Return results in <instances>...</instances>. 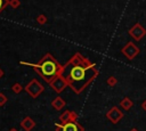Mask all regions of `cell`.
Here are the masks:
<instances>
[{"label":"cell","instance_id":"cell-3","mask_svg":"<svg viewBox=\"0 0 146 131\" xmlns=\"http://www.w3.org/2000/svg\"><path fill=\"white\" fill-rule=\"evenodd\" d=\"M24 90H25L32 98H36V97H39V96L43 92L44 88H43V85H42L36 79H32V80L25 85Z\"/></svg>","mask_w":146,"mask_h":131},{"label":"cell","instance_id":"cell-16","mask_svg":"<svg viewBox=\"0 0 146 131\" xmlns=\"http://www.w3.org/2000/svg\"><path fill=\"white\" fill-rule=\"evenodd\" d=\"M9 6L13 8V9H16L21 6V1L19 0H9Z\"/></svg>","mask_w":146,"mask_h":131},{"label":"cell","instance_id":"cell-14","mask_svg":"<svg viewBox=\"0 0 146 131\" xmlns=\"http://www.w3.org/2000/svg\"><path fill=\"white\" fill-rule=\"evenodd\" d=\"M47 22H48V18H47L46 15L40 14V15L36 16V23H38V24H40V25H44Z\"/></svg>","mask_w":146,"mask_h":131},{"label":"cell","instance_id":"cell-20","mask_svg":"<svg viewBox=\"0 0 146 131\" xmlns=\"http://www.w3.org/2000/svg\"><path fill=\"white\" fill-rule=\"evenodd\" d=\"M141 108H143V109L146 112V99L143 101V104H141Z\"/></svg>","mask_w":146,"mask_h":131},{"label":"cell","instance_id":"cell-11","mask_svg":"<svg viewBox=\"0 0 146 131\" xmlns=\"http://www.w3.org/2000/svg\"><path fill=\"white\" fill-rule=\"evenodd\" d=\"M133 106V101L129 98V97H124L122 98V100L120 101V107L124 110H129L131 107Z\"/></svg>","mask_w":146,"mask_h":131},{"label":"cell","instance_id":"cell-21","mask_svg":"<svg viewBox=\"0 0 146 131\" xmlns=\"http://www.w3.org/2000/svg\"><path fill=\"white\" fill-rule=\"evenodd\" d=\"M2 75H3V71L0 68V77H2Z\"/></svg>","mask_w":146,"mask_h":131},{"label":"cell","instance_id":"cell-15","mask_svg":"<svg viewBox=\"0 0 146 131\" xmlns=\"http://www.w3.org/2000/svg\"><path fill=\"white\" fill-rule=\"evenodd\" d=\"M106 83H107V85H110V87H114V85H116V83H117V79H116L115 76L111 75V76L107 77Z\"/></svg>","mask_w":146,"mask_h":131},{"label":"cell","instance_id":"cell-2","mask_svg":"<svg viewBox=\"0 0 146 131\" xmlns=\"http://www.w3.org/2000/svg\"><path fill=\"white\" fill-rule=\"evenodd\" d=\"M21 65L31 66L47 83H50L55 77H57L62 71V66L57 59L51 54H46L38 63H27V62H19Z\"/></svg>","mask_w":146,"mask_h":131},{"label":"cell","instance_id":"cell-1","mask_svg":"<svg viewBox=\"0 0 146 131\" xmlns=\"http://www.w3.org/2000/svg\"><path fill=\"white\" fill-rule=\"evenodd\" d=\"M99 69L96 64L80 52H75L63 66L59 76L65 80L67 87L79 95L98 75Z\"/></svg>","mask_w":146,"mask_h":131},{"label":"cell","instance_id":"cell-8","mask_svg":"<svg viewBox=\"0 0 146 131\" xmlns=\"http://www.w3.org/2000/svg\"><path fill=\"white\" fill-rule=\"evenodd\" d=\"M49 85L51 87V89L55 91V92H57V93H60V92H63L64 91V89L65 88H67V83L65 82V80L64 79H62L59 75L57 76V77H55L50 83H49Z\"/></svg>","mask_w":146,"mask_h":131},{"label":"cell","instance_id":"cell-22","mask_svg":"<svg viewBox=\"0 0 146 131\" xmlns=\"http://www.w3.org/2000/svg\"><path fill=\"white\" fill-rule=\"evenodd\" d=\"M9 131H18V130H17V129H15V128H11Z\"/></svg>","mask_w":146,"mask_h":131},{"label":"cell","instance_id":"cell-4","mask_svg":"<svg viewBox=\"0 0 146 131\" xmlns=\"http://www.w3.org/2000/svg\"><path fill=\"white\" fill-rule=\"evenodd\" d=\"M139 51H140V49H139L133 42H131V41H129L128 43H125V44L122 47V49H121L122 55H123L128 60H132L136 56H138Z\"/></svg>","mask_w":146,"mask_h":131},{"label":"cell","instance_id":"cell-18","mask_svg":"<svg viewBox=\"0 0 146 131\" xmlns=\"http://www.w3.org/2000/svg\"><path fill=\"white\" fill-rule=\"evenodd\" d=\"M7 100H8L7 96H6V95H3L2 92H0V106H3V105L7 103Z\"/></svg>","mask_w":146,"mask_h":131},{"label":"cell","instance_id":"cell-13","mask_svg":"<svg viewBox=\"0 0 146 131\" xmlns=\"http://www.w3.org/2000/svg\"><path fill=\"white\" fill-rule=\"evenodd\" d=\"M23 85L21 84V83H18V82H16V83H14L13 85H11V90H13V92L14 93H19V92H22L23 91Z\"/></svg>","mask_w":146,"mask_h":131},{"label":"cell","instance_id":"cell-19","mask_svg":"<svg viewBox=\"0 0 146 131\" xmlns=\"http://www.w3.org/2000/svg\"><path fill=\"white\" fill-rule=\"evenodd\" d=\"M78 118H79L78 114H76L75 112L71 110V121H72V122H78Z\"/></svg>","mask_w":146,"mask_h":131},{"label":"cell","instance_id":"cell-9","mask_svg":"<svg viewBox=\"0 0 146 131\" xmlns=\"http://www.w3.org/2000/svg\"><path fill=\"white\" fill-rule=\"evenodd\" d=\"M21 126L23 130L25 131H31L34 126H35V122L30 117V116H26L24 117L22 121H21Z\"/></svg>","mask_w":146,"mask_h":131},{"label":"cell","instance_id":"cell-12","mask_svg":"<svg viewBox=\"0 0 146 131\" xmlns=\"http://www.w3.org/2000/svg\"><path fill=\"white\" fill-rule=\"evenodd\" d=\"M70 121H71V110L65 109V110L59 115V122H60L62 124H65V123H67V122H70Z\"/></svg>","mask_w":146,"mask_h":131},{"label":"cell","instance_id":"cell-17","mask_svg":"<svg viewBox=\"0 0 146 131\" xmlns=\"http://www.w3.org/2000/svg\"><path fill=\"white\" fill-rule=\"evenodd\" d=\"M7 6H9V0H0V13L5 10Z\"/></svg>","mask_w":146,"mask_h":131},{"label":"cell","instance_id":"cell-10","mask_svg":"<svg viewBox=\"0 0 146 131\" xmlns=\"http://www.w3.org/2000/svg\"><path fill=\"white\" fill-rule=\"evenodd\" d=\"M66 105V103H65V100L62 98V97H56L52 101H51V106L54 107V109H56V110H62L63 108H64V106Z\"/></svg>","mask_w":146,"mask_h":131},{"label":"cell","instance_id":"cell-23","mask_svg":"<svg viewBox=\"0 0 146 131\" xmlns=\"http://www.w3.org/2000/svg\"><path fill=\"white\" fill-rule=\"evenodd\" d=\"M130 131H138V130H137V129H136V128H132V129H131V130H130Z\"/></svg>","mask_w":146,"mask_h":131},{"label":"cell","instance_id":"cell-6","mask_svg":"<svg viewBox=\"0 0 146 131\" xmlns=\"http://www.w3.org/2000/svg\"><path fill=\"white\" fill-rule=\"evenodd\" d=\"M124 114L123 112L117 107V106H113L112 108H110V110H107L106 113V118L113 123V124H117L122 118H123Z\"/></svg>","mask_w":146,"mask_h":131},{"label":"cell","instance_id":"cell-5","mask_svg":"<svg viewBox=\"0 0 146 131\" xmlns=\"http://www.w3.org/2000/svg\"><path fill=\"white\" fill-rule=\"evenodd\" d=\"M55 130L56 131H84V128L79 123V122H67L65 124L62 123H56L55 124Z\"/></svg>","mask_w":146,"mask_h":131},{"label":"cell","instance_id":"cell-7","mask_svg":"<svg viewBox=\"0 0 146 131\" xmlns=\"http://www.w3.org/2000/svg\"><path fill=\"white\" fill-rule=\"evenodd\" d=\"M128 32H129V35H130L133 40H136V41H140V40L146 35V30L143 27V25H141L140 23L133 24V26L130 27Z\"/></svg>","mask_w":146,"mask_h":131}]
</instances>
